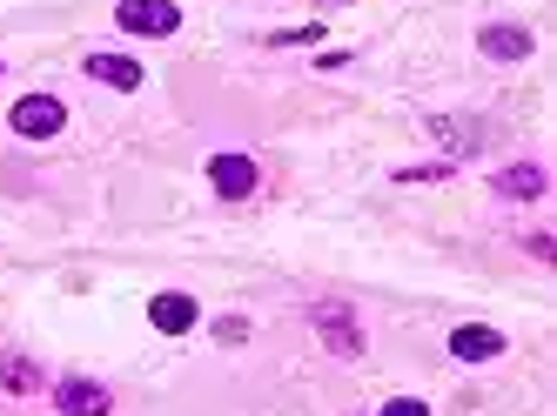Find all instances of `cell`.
<instances>
[{"label": "cell", "mask_w": 557, "mask_h": 416, "mask_svg": "<svg viewBox=\"0 0 557 416\" xmlns=\"http://www.w3.org/2000/svg\"><path fill=\"white\" fill-rule=\"evenodd\" d=\"M383 416H430V403H417V396H396V403H383Z\"/></svg>", "instance_id": "cell-13"}, {"label": "cell", "mask_w": 557, "mask_h": 416, "mask_svg": "<svg viewBox=\"0 0 557 416\" xmlns=\"http://www.w3.org/2000/svg\"><path fill=\"white\" fill-rule=\"evenodd\" d=\"M14 135L21 142H48V135H61L67 129V108L54 101V95H27V101H14Z\"/></svg>", "instance_id": "cell-1"}, {"label": "cell", "mask_w": 557, "mask_h": 416, "mask_svg": "<svg viewBox=\"0 0 557 416\" xmlns=\"http://www.w3.org/2000/svg\"><path fill=\"white\" fill-rule=\"evenodd\" d=\"M34 383H41V377H34V363H27V356H0V390H14V396H27Z\"/></svg>", "instance_id": "cell-11"}, {"label": "cell", "mask_w": 557, "mask_h": 416, "mask_svg": "<svg viewBox=\"0 0 557 416\" xmlns=\"http://www.w3.org/2000/svg\"><path fill=\"white\" fill-rule=\"evenodd\" d=\"M497 195L504 201H537L544 195V169H537V161H517V169L497 175Z\"/></svg>", "instance_id": "cell-10"}, {"label": "cell", "mask_w": 557, "mask_h": 416, "mask_svg": "<svg viewBox=\"0 0 557 416\" xmlns=\"http://www.w3.org/2000/svg\"><path fill=\"white\" fill-rule=\"evenodd\" d=\"M476 48H484L491 61H524V54H531V27H517V21H491L484 34H476Z\"/></svg>", "instance_id": "cell-6"}, {"label": "cell", "mask_w": 557, "mask_h": 416, "mask_svg": "<svg viewBox=\"0 0 557 416\" xmlns=\"http://www.w3.org/2000/svg\"><path fill=\"white\" fill-rule=\"evenodd\" d=\"M195 316H202V309H195V296H154V303H148V322L162 329V337H182V329H195Z\"/></svg>", "instance_id": "cell-7"}, {"label": "cell", "mask_w": 557, "mask_h": 416, "mask_svg": "<svg viewBox=\"0 0 557 416\" xmlns=\"http://www.w3.org/2000/svg\"><path fill=\"white\" fill-rule=\"evenodd\" d=\"M114 21H122L128 34H175L182 27V8H175V0H122Z\"/></svg>", "instance_id": "cell-2"}, {"label": "cell", "mask_w": 557, "mask_h": 416, "mask_svg": "<svg viewBox=\"0 0 557 416\" xmlns=\"http://www.w3.org/2000/svg\"><path fill=\"white\" fill-rule=\"evenodd\" d=\"M450 356H457V363H497V356H504V329H484V322L450 329Z\"/></svg>", "instance_id": "cell-3"}, {"label": "cell", "mask_w": 557, "mask_h": 416, "mask_svg": "<svg viewBox=\"0 0 557 416\" xmlns=\"http://www.w3.org/2000/svg\"><path fill=\"white\" fill-rule=\"evenodd\" d=\"M88 74L108 81V88H122V95L141 88V61H128V54H88Z\"/></svg>", "instance_id": "cell-8"}, {"label": "cell", "mask_w": 557, "mask_h": 416, "mask_svg": "<svg viewBox=\"0 0 557 416\" xmlns=\"http://www.w3.org/2000/svg\"><path fill=\"white\" fill-rule=\"evenodd\" d=\"M209 182H215V195L243 201V195H256V161L249 155H215L209 161Z\"/></svg>", "instance_id": "cell-4"}, {"label": "cell", "mask_w": 557, "mask_h": 416, "mask_svg": "<svg viewBox=\"0 0 557 416\" xmlns=\"http://www.w3.org/2000/svg\"><path fill=\"white\" fill-rule=\"evenodd\" d=\"M315 329H323V343H330V350H343V356H356V350H363V337H356L349 309H336V303H323V309H315Z\"/></svg>", "instance_id": "cell-9"}, {"label": "cell", "mask_w": 557, "mask_h": 416, "mask_svg": "<svg viewBox=\"0 0 557 416\" xmlns=\"http://www.w3.org/2000/svg\"><path fill=\"white\" fill-rule=\"evenodd\" d=\"M315 34H323V27H289V34H275L269 48H302V40H315Z\"/></svg>", "instance_id": "cell-14"}, {"label": "cell", "mask_w": 557, "mask_h": 416, "mask_svg": "<svg viewBox=\"0 0 557 416\" xmlns=\"http://www.w3.org/2000/svg\"><path fill=\"white\" fill-rule=\"evenodd\" d=\"M54 403H61V416H108V409H114V396H108L101 383H88V377H67V383L54 390Z\"/></svg>", "instance_id": "cell-5"}, {"label": "cell", "mask_w": 557, "mask_h": 416, "mask_svg": "<svg viewBox=\"0 0 557 416\" xmlns=\"http://www.w3.org/2000/svg\"><path fill=\"white\" fill-rule=\"evenodd\" d=\"M430 129H436V142H450V148H470V142H476L463 121H430Z\"/></svg>", "instance_id": "cell-12"}]
</instances>
